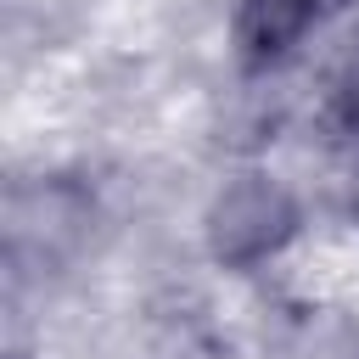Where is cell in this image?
Segmentation results:
<instances>
[{
  "label": "cell",
  "mask_w": 359,
  "mask_h": 359,
  "mask_svg": "<svg viewBox=\"0 0 359 359\" xmlns=\"http://www.w3.org/2000/svg\"><path fill=\"white\" fill-rule=\"evenodd\" d=\"M286 196L275 191V185H241V191H230L224 202H219V213H213V241H219V252H230V258H252V252H264V247H275V236L286 230Z\"/></svg>",
  "instance_id": "1"
},
{
  "label": "cell",
  "mask_w": 359,
  "mask_h": 359,
  "mask_svg": "<svg viewBox=\"0 0 359 359\" xmlns=\"http://www.w3.org/2000/svg\"><path fill=\"white\" fill-rule=\"evenodd\" d=\"M320 0H241V45L252 56H280L314 22Z\"/></svg>",
  "instance_id": "2"
},
{
  "label": "cell",
  "mask_w": 359,
  "mask_h": 359,
  "mask_svg": "<svg viewBox=\"0 0 359 359\" xmlns=\"http://www.w3.org/2000/svg\"><path fill=\"white\" fill-rule=\"evenodd\" d=\"M342 95H348V112L359 118V56L348 62V79H342Z\"/></svg>",
  "instance_id": "3"
}]
</instances>
